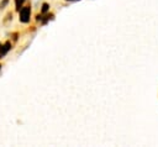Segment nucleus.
Segmentation results:
<instances>
[{"label": "nucleus", "mask_w": 158, "mask_h": 147, "mask_svg": "<svg viewBox=\"0 0 158 147\" xmlns=\"http://www.w3.org/2000/svg\"><path fill=\"white\" fill-rule=\"evenodd\" d=\"M30 15H31V7L30 6H23L20 10V20L22 22H28L30 21Z\"/></svg>", "instance_id": "nucleus-1"}, {"label": "nucleus", "mask_w": 158, "mask_h": 147, "mask_svg": "<svg viewBox=\"0 0 158 147\" xmlns=\"http://www.w3.org/2000/svg\"><path fill=\"white\" fill-rule=\"evenodd\" d=\"M23 1L25 0H15V5H16V9L17 10H20V6L23 4Z\"/></svg>", "instance_id": "nucleus-2"}, {"label": "nucleus", "mask_w": 158, "mask_h": 147, "mask_svg": "<svg viewBox=\"0 0 158 147\" xmlns=\"http://www.w3.org/2000/svg\"><path fill=\"white\" fill-rule=\"evenodd\" d=\"M48 9H49V5L44 2V4L42 5V10H41V11H42V12L44 14V12H47V11H48Z\"/></svg>", "instance_id": "nucleus-3"}, {"label": "nucleus", "mask_w": 158, "mask_h": 147, "mask_svg": "<svg viewBox=\"0 0 158 147\" xmlns=\"http://www.w3.org/2000/svg\"><path fill=\"white\" fill-rule=\"evenodd\" d=\"M67 1H77V0H67Z\"/></svg>", "instance_id": "nucleus-4"}]
</instances>
